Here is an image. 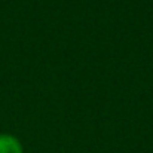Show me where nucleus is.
<instances>
[{"label": "nucleus", "mask_w": 153, "mask_h": 153, "mask_svg": "<svg viewBox=\"0 0 153 153\" xmlns=\"http://www.w3.org/2000/svg\"><path fill=\"white\" fill-rule=\"evenodd\" d=\"M0 153H22L21 143L9 134H0Z\"/></svg>", "instance_id": "f257e3e1"}]
</instances>
